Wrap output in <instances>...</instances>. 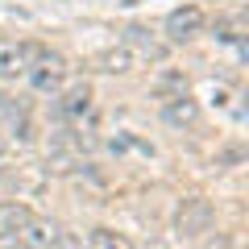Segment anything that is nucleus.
<instances>
[{
    "label": "nucleus",
    "instance_id": "1",
    "mask_svg": "<svg viewBox=\"0 0 249 249\" xmlns=\"http://www.w3.org/2000/svg\"><path fill=\"white\" fill-rule=\"evenodd\" d=\"M212 220H216V212H212V204H208L204 196H183L175 204L170 229H175L178 241H199L208 229H212Z\"/></svg>",
    "mask_w": 249,
    "mask_h": 249
},
{
    "label": "nucleus",
    "instance_id": "2",
    "mask_svg": "<svg viewBox=\"0 0 249 249\" xmlns=\"http://www.w3.org/2000/svg\"><path fill=\"white\" fill-rule=\"evenodd\" d=\"M50 112H54L58 124H83V116L91 112V83L79 79V83H71V88H58Z\"/></svg>",
    "mask_w": 249,
    "mask_h": 249
},
{
    "label": "nucleus",
    "instance_id": "3",
    "mask_svg": "<svg viewBox=\"0 0 249 249\" xmlns=\"http://www.w3.org/2000/svg\"><path fill=\"white\" fill-rule=\"evenodd\" d=\"M46 46L37 42H17V37H0V79H21L34 67V58Z\"/></svg>",
    "mask_w": 249,
    "mask_h": 249
},
{
    "label": "nucleus",
    "instance_id": "4",
    "mask_svg": "<svg viewBox=\"0 0 249 249\" xmlns=\"http://www.w3.org/2000/svg\"><path fill=\"white\" fill-rule=\"evenodd\" d=\"M25 75H29V83H34V91L54 96V91L62 88V79H67V58H62V54H54V50H42Z\"/></svg>",
    "mask_w": 249,
    "mask_h": 249
},
{
    "label": "nucleus",
    "instance_id": "5",
    "mask_svg": "<svg viewBox=\"0 0 249 249\" xmlns=\"http://www.w3.org/2000/svg\"><path fill=\"white\" fill-rule=\"evenodd\" d=\"M208 25L204 9L199 4H183V9H170L166 13V37L170 42H191V37H199Z\"/></svg>",
    "mask_w": 249,
    "mask_h": 249
},
{
    "label": "nucleus",
    "instance_id": "6",
    "mask_svg": "<svg viewBox=\"0 0 249 249\" xmlns=\"http://www.w3.org/2000/svg\"><path fill=\"white\" fill-rule=\"evenodd\" d=\"M124 50L137 54V58H145V62H162L170 46L158 42V37H154L145 25H129V29H124Z\"/></svg>",
    "mask_w": 249,
    "mask_h": 249
},
{
    "label": "nucleus",
    "instance_id": "7",
    "mask_svg": "<svg viewBox=\"0 0 249 249\" xmlns=\"http://www.w3.org/2000/svg\"><path fill=\"white\" fill-rule=\"evenodd\" d=\"M162 121L170 124V129H191V124L199 121V104L187 91H175V96L162 100Z\"/></svg>",
    "mask_w": 249,
    "mask_h": 249
},
{
    "label": "nucleus",
    "instance_id": "8",
    "mask_svg": "<svg viewBox=\"0 0 249 249\" xmlns=\"http://www.w3.org/2000/svg\"><path fill=\"white\" fill-rule=\"evenodd\" d=\"M34 220V212H29L21 199H0V241H13L21 237V229Z\"/></svg>",
    "mask_w": 249,
    "mask_h": 249
},
{
    "label": "nucleus",
    "instance_id": "9",
    "mask_svg": "<svg viewBox=\"0 0 249 249\" xmlns=\"http://www.w3.org/2000/svg\"><path fill=\"white\" fill-rule=\"evenodd\" d=\"M58 229H62V224H54V220H37V216H34V220L21 229V245H25V249H50L54 237H58Z\"/></svg>",
    "mask_w": 249,
    "mask_h": 249
},
{
    "label": "nucleus",
    "instance_id": "10",
    "mask_svg": "<svg viewBox=\"0 0 249 249\" xmlns=\"http://www.w3.org/2000/svg\"><path fill=\"white\" fill-rule=\"evenodd\" d=\"M91 249H133V241L116 229H96L91 232Z\"/></svg>",
    "mask_w": 249,
    "mask_h": 249
},
{
    "label": "nucleus",
    "instance_id": "11",
    "mask_svg": "<svg viewBox=\"0 0 249 249\" xmlns=\"http://www.w3.org/2000/svg\"><path fill=\"white\" fill-rule=\"evenodd\" d=\"M100 62H104V71H129V62H133V54L124 50H108V54H100Z\"/></svg>",
    "mask_w": 249,
    "mask_h": 249
},
{
    "label": "nucleus",
    "instance_id": "12",
    "mask_svg": "<svg viewBox=\"0 0 249 249\" xmlns=\"http://www.w3.org/2000/svg\"><path fill=\"white\" fill-rule=\"evenodd\" d=\"M50 249H79V241H75V232L58 229V237H54V245H50Z\"/></svg>",
    "mask_w": 249,
    "mask_h": 249
},
{
    "label": "nucleus",
    "instance_id": "13",
    "mask_svg": "<svg viewBox=\"0 0 249 249\" xmlns=\"http://www.w3.org/2000/svg\"><path fill=\"white\" fill-rule=\"evenodd\" d=\"M245 158V150H224L220 158H216V166H232V162H241Z\"/></svg>",
    "mask_w": 249,
    "mask_h": 249
},
{
    "label": "nucleus",
    "instance_id": "14",
    "mask_svg": "<svg viewBox=\"0 0 249 249\" xmlns=\"http://www.w3.org/2000/svg\"><path fill=\"white\" fill-rule=\"evenodd\" d=\"M204 249H232V237H224V232H220V237H212Z\"/></svg>",
    "mask_w": 249,
    "mask_h": 249
},
{
    "label": "nucleus",
    "instance_id": "15",
    "mask_svg": "<svg viewBox=\"0 0 249 249\" xmlns=\"http://www.w3.org/2000/svg\"><path fill=\"white\" fill-rule=\"evenodd\" d=\"M4 154H9V137H0V158H4Z\"/></svg>",
    "mask_w": 249,
    "mask_h": 249
},
{
    "label": "nucleus",
    "instance_id": "16",
    "mask_svg": "<svg viewBox=\"0 0 249 249\" xmlns=\"http://www.w3.org/2000/svg\"><path fill=\"white\" fill-rule=\"evenodd\" d=\"M4 249H25V245H4Z\"/></svg>",
    "mask_w": 249,
    "mask_h": 249
}]
</instances>
